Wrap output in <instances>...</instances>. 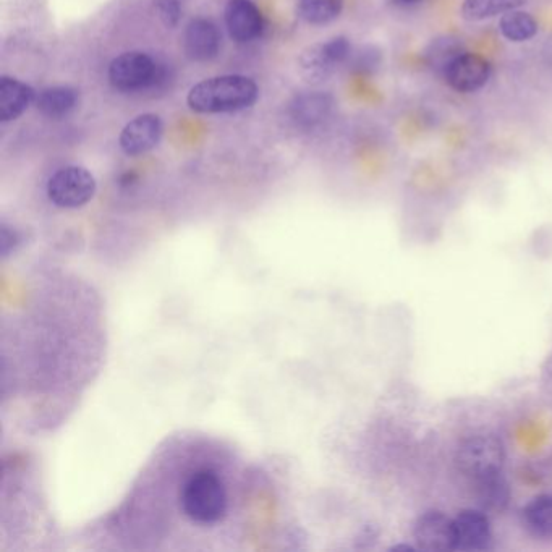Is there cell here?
I'll return each mask as SVG.
<instances>
[{
    "label": "cell",
    "instance_id": "25",
    "mask_svg": "<svg viewBox=\"0 0 552 552\" xmlns=\"http://www.w3.org/2000/svg\"><path fill=\"white\" fill-rule=\"evenodd\" d=\"M394 2L402 7H412V5L420 4L421 0H394Z\"/></svg>",
    "mask_w": 552,
    "mask_h": 552
},
{
    "label": "cell",
    "instance_id": "8",
    "mask_svg": "<svg viewBox=\"0 0 552 552\" xmlns=\"http://www.w3.org/2000/svg\"><path fill=\"white\" fill-rule=\"evenodd\" d=\"M415 541L425 551H455L454 520L439 510H429L415 523Z\"/></svg>",
    "mask_w": 552,
    "mask_h": 552
},
{
    "label": "cell",
    "instance_id": "19",
    "mask_svg": "<svg viewBox=\"0 0 552 552\" xmlns=\"http://www.w3.org/2000/svg\"><path fill=\"white\" fill-rule=\"evenodd\" d=\"M527 2L528 0H463L460 13L467 22H485L497 15L520 9Z\"/></svg>",
    "mask_w": 552,
    "mask_h": 552
},
{
    "label": "cell",
    "instance_id": "6",
    "mask_svg": "<svg viewBox=\"0 0 552 552\" xmlns=\"http://www.w3.org/2000/svg\"><path fill=\"white\" fill-rule=\"evenodd\" d=\"M352 44L345 36H336L327 43L316 44L303 52L300 70L308 83H323L340 65L352 57Z\"/></svg>",
    "mask_w": 552,
    "mask_h": 552
},
{
    "label": "cell",
    "instance_id": "13",
    "mask_svg": "<svg viewBox=\"0 0 552 552\" xmlns=\"http://www.w3.org/2000/svg\"><path fill=\"white\" fill-rule=\"evenodd\" d=\"M334 98L321 91L298 94L290 104V117L298 127L315 128L324 124L334 111Z\"/></svg>",
    "mask_w": 552,
    "mask_h": 552
},
{
    "label": "cell",
    "instance_id": "1",
    "mask_svg": "<svg viewBox=\"0 0 552 552\" xmlns=\"http://www.w3.org/2000/svg\"><path fill=\"white\" fill-rule=\"evenodd\" d=\"M258 99L255 81L242 75L209 78L193 86L188 106L198 114H224L253 106Z\"/></svg>",
    "mask_w": 552,
    "mask_h": 552
},
{
    "label": "cell",
    "instance_id": "12",
    "mask_svg": "<svg viewBox=\"0 0 552 552\" xmlns=\"http://www.w3.org/2000/svg\"><path fill=\"white\" fill-rule=\"evenodd\" d=\"M183 47L188 59L195 62H206L214 59L221 49V34L211 20L196 18L188 23L185 36H183Z\"/></svg>",
    "mask_w": 552,
    "mask_h": 552
},
{
    "label": "cell",
    "instance_id": "5",
    "mask_svg": "<svg viewBox=\"0 0 552 552\" xmlns=\"http://www.w3.org/2000/svg\"><path fill=\"white\" fill-rule=\"evenodd\" d=\"M94 193L96 180L85 167H64L47 183V196L59 208H81L93 200Z\"/></svg>",
    "mask_w": 552,
    "mask_h": 552
},
{
    "label": "cell",
    "instance_id": "21",
    "mask_svg": "<svg viewBox=\"0 0 552 552\" xmlns=\"http://www.w3.org/2000/svg\"><path fill=\"white\" fill-rule=\"evenodd\" d=\"M478 483V496L486 509L502 510L509 502V486L506 480L499 475L489 476L485 480L476 481Z\"/></svg>",
    "mask_w": 552,
    "mask_h": 552
},
{
    "label": "cell",
    "instance_id": "20",
    "mask_svg": "<svg viewBox=\"0 0 552 552\" xmlns=\"http://www.w3.org/2000/svg\"><path fill=\"white\" fill-rule=\"evenodd\" d=\"M344 9V0H300L298 15L310 25L334 22Z\"/></svg>",
    "mask_w": 552,
    "mask_h": 552
},
{
    "label": "cell",
    "instance_id": "22",
    "mask_svg": "<svg viewBox=\"0 0 552 552\" xmlns=\"http://www.w3.org/2000/svg\"><path fill=\"white\" fill-rule=\"evenodd\" d=\"M352 67L360 73H373L381 67V52L376 47H363L357 54H352Z\"/></svg>",
    "mask_w": 552,
    "mask_h": 552
},
{
    "label": "cell",
    "instance_id": "2",
    "mask_svg": "<svg viewBox=\"0 0 552 552\" xmlns=\"http://www.w3.org/2000/svg\"><path fill=\"white\" fill-rule=\"evenodd\" d=\"M180 506L193 522L201 525L221 522L227 514L226 486L209 470L193 473L180 491Z\"/></svg>",
    "mask_w": 552,
    "mask_h": 552
},
{
    "label": "cell",
    "instance_id": "17",
    "mask_svg": "<svg viewBox=\"0 0 552 552\" xmlns=\"http://www.w3.org/2000/svg\"><path fill=\"white\" fill-rule=\"evenodd\" d=\"M522 520L531 535L552 540V496L535 497L523 509Z\"/></svg>",
    "mask_w": 552,
    "mask_h": 552
},
{
    "label": "cell",
    "instance_id": "24",
    "mask_svg": "<svg viewBox=\"0 0 552 552\" xmlns=\"http://www.w3.org/2000/svg\"><path fill=\"white\" fill-rule=\"evenodd\" d=\"M18 243H20V237L17 232L4 224L2 226V255L9 256L10 251L17 248Z\"/></svg>",
    "mask_w": 552,
    "mask_h": 552
},
{
    "label": "cell",
    "instance_id": "11",
    "mask_svg": "<svg viewBox=\"0 0 552 552\" xmlns=\"http://www.w3.org/2000/svg\"><path fill=\"white\" fill-rule=\"evenodd\" d=\"M230 38L237 43H251L264 30L263 15L251 0H230L226 9Z\"/></svg>",
    "mask_w": 552,
    "mask_h": 552
},
{
    "label": "cell",
    "instance_id": "10",
    "mask_svg": "<svg viewBox=\"0 0 552 552\" xmlns=\"http://www.w3.org/2000/svg\"><path fill=\"white\" fill-rule=\"evenodd\" d=\"M162 136V120L156 114L138 115L120 133V148L127 156H140L158 146Z\"/></svg>",
    "mask_w": 552,
    "mask_h": 552
},
{
    "label": "cell",
    "instance_id": "26",
    "mask_svg": "<svg viewBox=\"0 0 552 552\" xmlns=\"http://www.w3.org/2000/svg\"><path fill=\"white\" fill-rule=\"evenodd\" d=\"M394 551H415V548L412 546H407V544H400V546H394Z\"/></svg>",
    "mask_w": 552,
    "mask_h": 552
},
{
    "label": "cell",
    "instance_id": "18",
    "mask_svg": "<svg viewBox=\"0 0 552 552\" xmlns=\"http://www.w3.org/2000/svg\"><path fill=\"white\" fill-rule=\"evenodd\" d=\"M499 31L510 43H527L538 34L540 25L531 13L517 9L502 15Z\"/></svg>",
    "mask_w": 552,
    "mask_h": 552
},
{
    "label": "cell",
    "instance_id": "7",
    "mask_svg": "<svg viewBox=\"0 0 552 552\" xmlns=\"http://www.w3.org/2000/svg\"><path fill=\"white\" fill-rule=\"evenodd\" d=\"M491 78V64L485 57L463 52L449 67L444 80L457 93H475L485 88Z\"/></svg>",
    "mask_w": 552,
    "mask_h": 552
},
{
    "label": "cell",
    "instance_id": "9",
    "mask_svg": "<svg viewBox=\"0 0 552 552\" xmlns=\"http://www.w3.org/2000/svg\"><path fill=\"white\" fill-rule=\"evenodd\" d=\"M455 551H485L493 533L488 517L480 510H463L454 519Z\"/></svg>",
    "mask_w": 552,
    "mask_h": 552
},
{
    "label": "cell",
    "instance_id": "16",
    "mask_svg": "<svg viewBox=\"0 0 552 552\" xmlns=\"http://www.w3.org/2000/svg\"><path fill=\"white\" fill-rule=\"evenodd\" d=\"M463 46L454 36H439L425 49V64L431 72L444 78L447 70L463 54Z\"/></svg>",
    "mask_w": 552,
    "mask_h": 552
},
{
    "label": "cell",
    "instance_id": "15",
    "mask_svg": "<svg viewBox=\"0 0 552 552\" xmlns=\"http://www.w3.org/2000/svg\"><path fill=\"white\" fill-rule=\"evenodd\" d=\"M34 104L49 119H64L77 107L78 91L70 86H51L36 96Z\"/></svg>",
    "mask_w": 552,
    "mask_h": 552
},
{
    "label": "cell",
    "instance_id": "23",
    "mask_svg": "<svg viewBox=\"0 0 552 552\" xmlns=\"http://www.w3.org/2000/svg\"><path fill=\"white\" fill-rule=\"evenodd\" d=\"M158 17L167 28H174L180 20L179 0H154Z\"/></svg>",
    "mask_w": 552,
    "mask_h": 552
},
{
    "label": "cell",
    "instance_id": "4",
    "mask_svg": "<svg viewBox=\"0 0 552 552\" xmlns=\"http://www.w3.org/2000/svg\"><path fill=\"white\" fill-rule=\"evenodd\" d=\"M504 446L501 439L491 434L473 436L463 442L457 455V462L463 475L475 481L485 480L489 476L499 475L504 465Z\"/></svg>",
    "mask_w": 552,
    "mask_h": 552
},
{
    "label": "cell",
    "instance_id": "3",
    "mask_svg": "<svg viewBox=\"0 0 552 552\" xmlns=\"http://www.w3.org/2000/svg\"><path fill=\"white\" fill-rule=\"evenodd\" d=\"M164 65L145 52H125L115 57L109 65V81L115 90L122 93L158 88L166 81Z\"/></svg>",
    "mask_w": 552,
    "mask_h": 552
},
{
    "label": "cell",
    "instance_id": "14",
    "mask_svg": "<svg viewBox=\"0 0 552 552\" xmlns=\"http://www.w3.org/2000/svg\"><path fill=\"white\" fill-rule=\"evenodd\" d=\"M36 99L33 88L17 78L4 77L0 81V119L12 122L18 119Z\"/></svg>",
    "mask_w": 552,
    "mask_h": 552
}]
</instances>
